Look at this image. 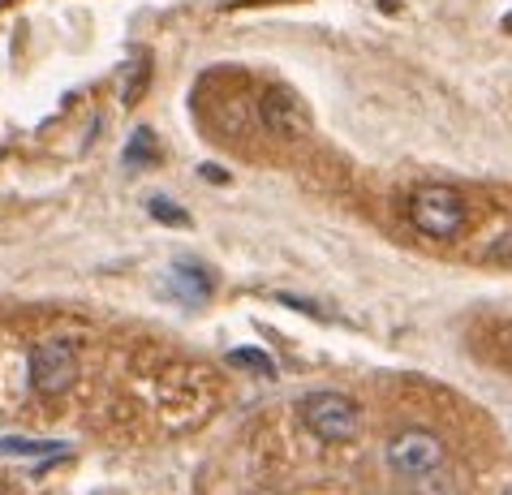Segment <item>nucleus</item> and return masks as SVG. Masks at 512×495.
Listing matches in <instances>:
<instances>
[{"mask_svg":"<svg viewBox=\"0 0 512 495\" xmlns=\"http://www.w3.org/2000/svg\"><path fill=\"white\" fill-rule=\"evenodd\" d=\"M229 362L246 366V371H259V375H276V362L267 358L263 349H233V353H229Z\"/></svg>","mask_w":512,"mask_h":495,"instance_id":"obj_9","label":"nucleus"},{"mask_svg":"<svg viewBox=\"0 0 512 495\" xmlns=\"http://www.w3.org/2000/svg\"><path fill=\"white\" fill-rule=\"evenodd\" d=\"M168 285H173V297L181 306H207V297H211V272L203 263H194V259H181L173 263V272H168Z\"/></svg>","mask_w":512,"mask_h":495,"instance_id":"obj_6","label":"nucleus"},{"mask_svg":"<svg viewBox=\"0 0 512 495\" xmlns=\"http://www.w3.org/2000/svg\"><path fill=\"white\" fill-rule=\"evenodd\" d=\"M302 422L323 444H349L362 431V409L340 392H315L302 401Z\"/></svg>","mask_w":512,"mask_h":495,"instance_id":"obj_3","label":"nucleus"},{"mask_svg":"<svg viewBox=\"0 0 512 495\" xmlns=\"http://www.w3.org/2000/svg\"><path fill=\"white\" fill-rule=\"evenodd\" d=\"M151 216L164 220V224H190L186 211H181L177 203H168V198H151Z\"/></svg>","mask_w":512,"mask_h":495,"instance_id":"obj_10","label":"nucleus"},{"mask_svg":"<svg viewBox=\"0 0 512 495\" xmlns=\"http://www.w3.org/2000/svg\"><path fill=\"white\" fill-rule=\"evenodd\" d=\"M383 461L396 478H409V483H426L448 465V448L435 431L426 427H401L392 431L388 448H383Z\"/></svg>","mask_w":512,"mask_h":495,"instance_id":"obj_2","label":"nucleus"},{"mask_svg":"<svg viewBox=\"0 0 512 495\" xmlns=\"http://www.w3.org/2000/svg\"><path fill=\"white\" fill-rule=\"evenodd\" d=\"M383 9H388V13H396V0H383Z\"/></svg>","mask_w":512,"mask_h":495,"instance_id":"obj_11","label":"nucleus"},{"mask_svg":"<svg viewBox=\"0 0 512 495\" xmlns=\"http://www.w3.org/2000/svg\"><path fill=\"white\" fill-rule=\"evenodd\" d=\"M78 384V349L69 341H44L31 353V388L39 396H61Z\"/></svg>","mask_w":512,"mask_h":495,"instance_id":"obj_5","label":"nucleus"},{"mask_svg":"<svg viewBox=\"0 0 512 495\" xmlns=\"http://www.w3.org/2000/svg\"><path fill=\"white\" fill-rule=\"evenodd\" d=\"M69 444L61 440H22V435H9V440H0V457H22V461H39V465H52L69 457Z\"/></svg>","mask_w":512,"mask_h":495,"instance_id":"obj_7","label":"nucleus"},{"mask_svg":"<svg viewBox=\"0 0 512 495\" xmlns=\"http://www.w3.org/2000/svg\"><path fill=\"white\" fill-rule=\"evenodd\" d=\"M409 224L431 242H457L469 224V207L448 186H418L409 194Z\"/></svg>","mask_w":512,"mask_h":495,"instance_id":"obj_1","label":"nucleus"},{"mask_svg":"<svg viewBox=\"0 0 512 495\" xmlns=\"http://www.w3.org/2000/svg\"><path fill=\"white\" fill-rule=\"evenodd\" d=\"M259 121H263L267 134L284 138V143H297V138L310 134V108H306V99L297 95L293 87H280V82L263 91V99H259Z\"/></svg>","mask_w":512,"mask_h":495,"instance_id":"obj_4","label":"nucleus"},{"mask_svg":"<svg viewBox=\"0 0 512 495\" xmlns=\"http://www.w3.org/2000/svg\"><path fill=\"white\" fill-rule=\"evenodd\" d=\"M155 155H160V147H155V134L147 130V125H138L134 138L125 143V168H147V164H155Z\"/></svg>","mask_w":512,"mask_h":495,"instance_id":"obj_8","label":"nucleus"}]
</instances>
